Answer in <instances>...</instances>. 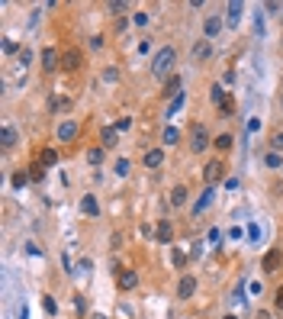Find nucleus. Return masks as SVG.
<instances>
[{
	"mask_svg": "<svg viewBox=\"0 0 283 319\" xmlns=\"http://www.w3.org/2000/svg\"><path fill=\"white\" fill-rule=\"evenodd\" d=\"M20 319H29V313H26V303H20Z\"/></svg>",
	"mask_w": 283,
	"mask_h": 319,
	"instance_id": "obj_44",
	"label": "nucleus"
},
{
	"mask_svg": "<svg viewBox=\"0 0 283 319\" xmlns=\"http://www.w3.org/2000/svg\"><path fill=\"white\" fill-rule=\"evenodd\" d=\"M26 184H29V171H16L13 174V187H16V190H23Z\"/></svg>",
	"mask_w": 283,
	"mask_h": 319,
	"instance_id": "obj_28",
	"label": "nucleus"
},
{
	"mask_svg": "<svg viewBox=\"0 0 283 319\" xmlns=\"http://www.w3.org/2000/svg\"><path fill=\"white\" fill-rule=\"evenodd\" d=\"M216 148H219V152H229L232 148V136L229 133H222V136H216V142H213Z\"/></svg>",
	"mask_w": 283,
	"mask_h": 319,
	"instance_id": "obj_26",
	"label": "nucleus"
},
{
	"mask_svg": "<svg viewBox=\"0 0 283 319\" xmlns=\"http://www.w3.org/2000/svg\"><path fill=\"white\" fill-rule=\"evenodd\" d=\"M209 55H213V42L209 39H196L193 42V62H206Z\"/></svg>",
	"mask_w": 283,
	"mask_h": 319,
	"instance_id": "obj_9",
	"label": "nucleus"
},
{
	"mask_svg": "<svg viewBox=\"0 0 283 319\" xmlns=\"http://www.w3.org/2000/svg\"><path fill=\"white\" fill-rule=\"evenodd\" d=\"M193 294H196V277H193V274H184L180 284H177V296H180V300H190Z\"/></svg>",
	"mask_w": 283,
	"mask_h": 319,
	"instance_id": "obj_7",
	"label": "nucleus"
},
{
	"mask_svg": "<svg viewBox=\"0 0 283 319\" xmlns=\"http://www.w3.org/2000/svg\"><path fill=\"white\" fill-rule=\"evenodd\" d=\"M71 107H74V103H71L68 97H62V93H58V97H52V100H48V110H52V113H68Z\"/></svg>",
	"mask_w": 283,
	"mask_h": 319,
	"instance_id": "obj_14",
	"label": "nucleus"
},
{
	"mask_svg": "<svg viewBox=\"0 0 283 319\" xmlns=\"http://www.w3.org/2000/svg\"><path fill=\"white\" fill-rule=\"evenodd\" d=\"M258 319H274V316H270L267 310H261V313H258Z\"/></svg>",
	"mask_w": 283,
	"mask_h": 319,
	"instance_id": "obj_45",
	"label": "nucleus"
},
{
	"mask_svg": "<svg viewBox=\"0 0 283 319\" xmlns=\"http://www.w3.org/2000/svg\"><path fill=\"white\" fill-rule=\"evenodd\" d=\"M138 284V274L135 271H119V287L123 290H132Z\"/></svg>",
	"mask_w": 283,
	"mask_h": 319,
	"instance_id": "obj_19",
	"label": "nucleus"
},
{
	"mask_svg": "<svg viewBox=\"0 0 283 319\" xmlns=\"http://www.w3.org/2000/svg\"><path fill=\"white\" fill-rule=\"evenodd\" d=\"M81 210H84L87 216H100V203H97V197H93V194H84V197H81Z\"/></svg>",
	"mask_w": 283,
	"mask_h": 319,
	"instance_id": "obj_12",
	"label": "nucleus"
},
{
	"mask_svg": "<svg viewBox=\"0 0 283 319\" xmlns=\"http://www.w3.org/2000/svg\"><path fill=\"white\" fill-rule=\"evenodd\" d=\"M116 78H119V71H116V68H107V71H103V81H109V84H113Z\"/></svg>",
	"mask_w": 283,
	"mask_h": 319,
	"instance_id": "obj_38",
	"label": "nucleus"
},
{
	"mask_svg": "<svg viewBox=\"0 0 283 319\" xmlns=\"http://www.w3.org/2000/svg\"><path fill=\"white\" fill-rule=\"evenodd\" d=\"M225 319H238V316H225Z\"/></svg>",
	"mask_w": 283,
	"mask_h": 319,
	"instance_id": "obj_48",
	"label": "nucleus"
},
{
	"mask_svg": "<svg viewBox=\"0 0 283 319\" xmlns=\"http://www.w3.org/2000/svg\"><path fill=\"white\" fill-rule=\"evenodd\" d=\"M219 113H222V116H232V113H235V103H232V100H225V103L219 107Z\"/></svg>",
	"mask_w": 283,
	"mask_h": 319,
	"instance_id": "obj_33",
	"label": "nucleus"
},
{
	"mask_svg": "<svg viewBox=\"0 0 283 319\" xmlns=\"http://www.w3.org/2000/svg\"><path fill=\"white\" fill-rule=\"evenodd\" d=\"M270 145H274V152H283V133H277L274 139H270Z\"/></svg>",
	"mask_w": 283,
	"mask_h": 319,
	"instance_id": "obj_36",
	"label": "nucleus"
},
{
	"mask_svg": "<svg viewBox=\"0 0 283 319\" xmlns=\"http://www.w3.org/2000/svg\"><path fill=\"white\" fill-rule=\"evenodd\" d=\"M42 174H45L42 171V164H32L29 168V181H42Z\"/></svg>",
	"mask_w": 283,
	"mask_h": 319,
	"instance_id": "obj_32",
	"label": "nucleus"
},
{
	"mask_svg": "<svg viewBox=\"0 0 283 319\" xmlns=\"http://www.w3.org/2000/svg\"><path fill=\"white\" fill-rule=\"evenodd\" d=\"M100 139H103V148H116L119 145V133H116V126H107V129H103V133H100Z\"/></svg>",
	"mask_w": 283,
	"mask_h": 319,
	"instance_id": "obj_15",
	"label": "nucleus"
},
{
	"mask_svg": "<svg viewBox=\"0 0 283 319\" xmlns=\"http://www.w3.org/2000/svg\"><path fill=\"white\" fill-rule=\"evenodd\" d=\"M174 65H177V52L171 46L158 48V55L152 58V74L154 78H171L174 74Z\"/></svg>",
	"mask_w": 283,
	"mask_h": 319,
	"instance_id": "obj_1",
	"label": "nucleus"
},
{
	"mask_svg": "<svg viewBox=\"0 0 283 319\" xmlns=\"http://www.w3.org/2000/svg\"><path fill=\"white\" fill-rule=\"evenodd\" d=\"M264 164H267V168H274V171H277V168H283V158H280V152H274V148H270L267 155H264Z\"/></svg>",
	"mask_w": 283,
	"mask_h": 319,
	"instance_id": "obj_24",
	"label": "nucleus"
},
{
	"mask_svg": "<svg viewBox=\"0 0 283 319\" xmlns=\"http://www.w3.org/2000/svg\"><path fill=\"white\" fill-rule=\"evenodd\" d=\"M42 68H45V71L62 68V55L55 52V48H45V52H42Z\"/></svg>",
	"mask_w": 283,
	"mask_h": 319,
	"instance_id": "obj_10",
	"label": "nucleus"
},
{
	"mask_svg": "<svg viewBox=\"0 0 283 319\" xmlns=\"http://www.w3.org/2000/svg\"><path fill=\"white\" fill-rule=\"evenodd\" d=\"M161 139H164V145H177V142H180V129H174V126H168Z\"/></svg>",
	"mask_w": 283,
	"mask_h": 319,
	"instance_id": "obj_25",
	"label": "nucleus"
},
{
	"mask_svg": "<svg viewBox=\"0 0 283 319\" xmlns=\"http://www.w3.org/2000/svg\"><path fill=\"white\" fill-rule=\"evenodd\" d=\"M209 145V133L203 123H193L190 126V152H203Z\"/></svg>",
	"mask_w": 283,
	"mask_h": 319,
	"instance_id": "obj_2",
	"label": "nucleus"
},
{
	"mask_svg": "<svg viewBox=\"0 0 283 319\" xmlns=\"http://www.w3.org/2000/svg\"><path fill=\"white\" fill-rule=\"evenodd\" d=\"M16 52V42H10V39H3V55H13Z\"/></svg>",
	"mask_w": 283,
	"mask_h": 319,
	"instance_id": "obj_41",
	"label": "nucleus"
},
{
	"mask_svg": "<svg viewBox=\"0 0 283 319\" xmlns=\"http://www.w3.org/2000/svg\"><path fill=\"white\" fill-rule=\"evenodd\" d=\"M0 142H3V148H13V145H16V129H13V126H3Z\"/></svg>",
	"mask_w": 283,
	"mask_h": 319,
	"instance_id": "obj_22",
	"label": "nucleus"
},
{
	"mask_svg": "<svg viewBox=\"0 0 283 319\" xmlns=\"http://www.w3.org/2000/svg\"><path fill=\"white\" fill-rule=\"evenodd\" d=\"M90 319H107V316H90Z\"/></svg>",
	"mask_w": 283,
	"mask_h": 319,
	"instance_id": "obj_46",
	"label": "nucleus"
},
{
	"mask_svg": "<svg viewBox=\"0 0 283 319\" xmlns=\"http://www.w3.org/2000/svg\"><path fill=\"white\" fill-rule=\"evenodd\" d=\"M74 136H77V123H71V119H68V123L58 126V139H62V142H71Z\"/></svg>",
	"mask_w": 283,
	"mask_h": 319,
	"instance_id": "obj_17",
	"label": "nucleus"
},
{
	"mask_svg": "<svg viewBox=\"0 0 283 319\" xmlns=\"http://www.w3.org/2000/svg\"><path fill=\"white\" fill-rule=\"evenodd\" d=\"M132 126V119L129 116H123V119H116V133H123V129H129Z\"/></svg>",
	"mask_w": 283,
	"mask_h": 319,
	"instance_id": "obj_37",
	"label": "nucleus"
},
{
	"mask_svg": "<svg viewBox=\"0 0 283 319\" xmlns=\"http://www.w3.org/2000/svg\"><path fill=\"white\" fill-rule=\"evenodd\" d=\"M222 26H225V20H222V16H209V20H206V26H203V39H209V42H213L216 36L222 32Z\"/></svg>",
	"mask_w": 283,
	"mask_h": 319,
	"instance_id": "obj_8",
	"label": "nucleus"
},
{
	"mask_svg": "<svg viewBox=\"0 0 283 319\" xmlns=\"http://www.w3.org/2000/svg\"><path fill=\"white\" fill-rule=\"evenodd\" d=\"M184 107V93L177 97V100H171V110H168V116H177V110Z\"/></svg>",
	"mask_w": 283,
	"mask_h": 319,
	"instance_id": "obj_31",
	"label": "nucleus"
},
{
	"mask_svg": "<svg viewBox=\"0 0 283 319\" xmlns=\"http://www.w3.org/2000/svg\"><path fill=\"white\" fill-rule=\"evenodd\" d=\"M42 310H45L48 313V316H55V313H58V303H55V296H42Z\"/></svg>",
	"mask_w": 283,
	"mask_h": 319,
	"instance_id": "obj_29",
	"label": "nucleus"
},
{
	"mask_svg": "<svg viewBox=\"0 0 283 319\" xmlns=\"http://www.w3.org/2000/svg\"><path fill=\"white\" fill-rule=\"evenodd\" d=\"M84 65V55L77 52V48H68V52H62V68L65 71H77Z\"/></svg>",
	"mask_w": 283,
	"mask_h": 319,
	"instance_id": "obj_3",
	"label": "nucleus"
},
{
	"mask_svg": "<svg viewBox=\"0 0 283 319\" xmlns=\"http://www.w3.org/2000/svg\"><path fill=\"white\" fill-rule=\"evenodd\" d=\"M222 168H225L222 161H206L203 164V181H206V187H213L216 181L222 178Z\"/></svg>",
	"mask_w": 283,
	"mask_h": 319,
	"instance_id": "obj_5",
	"label": "nucleus"
},
{
	"mask_svg": "<svg viewBox=\"0 0 283 319\" xmlns=\"http://www.w3.org/2000/svg\"><path fill=\"white\" fill-rule=\"evenodd\" d=\"M168 200H171V206H184V203H187V187H184V184H177L174 190H171Z\"/></svg>",
	"mask_w": 283,
	"mask_h": 319,
	"instance_id": "obj_18",
	"label": "nucleus"
},
{
	"mask_svg": "<svg viewBox=\"0 0 283 319\" xmlns=\"http://www.w3.org/2000/svg\"><path fill=\"white\" fill-rule=\"evenodd\" d=\"M274 306H277V310L283 313V287H280V290H277V294H274Z\"/></svg>",
	"mask_w": 283,
	"mask_h": 319,
	"instance_id": "obj_39",
	"label": "nucleus"
},
{
	"mask_svg": "<svg viewBox=\"0 0 283 319\" xmlns=\"http://www.w3.org/2000/svg\"><path fill=\"white\" fill-rule=\"evenodd\" d=\"M39 164H42V168H48V164H58V152H55V148H42Z\"/></svg>",
	"mask_w": 283,
	"mask_h": 319,
	"instance_id": "obj_21",
	"label": "nucleus"
},
{
	"mask_svg": "<svg viewBox=\"0 0 283 319\" xmlns=\"http://www.w3.org/2000/svg\"><path fill=\"white\" fill-rule=\"evenodd\" d=\"M87 164H93V168L103 164V148H90V152H87Z\"/></svg>",
	"mask_w": 283,
	"mask_h": 319,
	"instance_id": "obj_27",
	"label": "nucleus"
},
{
	"mask_svg": "<svg viewBox=\"0 0 283 319\" xmlns=\"http://www.w3.org/2000/svg\"><path fill=\"white\" fill-rule=\"evenodd\" d=\"M171 239H174V229H171L168 219H161V223H158V242H164V245H168Z\"/></svg>",
	"mask_w": 283,
	"mask_h": 319,
	"instance_id": "obj_20",
	"label": "nucleus"
},
{
	"mask_svg": "<svg viewBox=\"0 0 283 319\" xmlns=\"http://www.w3.org/2000/svg\"><path fill=\"white\" fill-rule=\"evenodd\" d=\"M248 239H251V242H258V239H261V229H258V223H251V226H248Z\"/></svg>",
	"mask_w": 283,
	"mask_h": 319,
	"instance_id": "obj_35",
	"label": "nucleus"
},
{
	"mask_svg": "<svg viewBox=\"0 0 283 319\" xmlns=\"http://www.w3.org/2000/svg\"><path fill=\"white\" fill-rule=\"evenodd\" d=\"M129 158H119V161H116V174H119V178H126V174H129Z\"/></svg>",
	"mask_w": 283,
	"mask_h": 319,
	"instance_id": "obj_30",
	"label": "nucleus"
},
{
	"mask_svg": "<svg viewBox=\"0 0 283 319\" xmlns=\"http://www.w3.org/2000/svg\"><path fill=\"white\" fill-rule=\"evenodd\" d=\"M132 20H135V26H148V13H135Z\"/></svg>",
	"mask_w": 283,
	"mask_h": 319,
	"instance_id": "obj_40",
	"label": "nucleus"
},
{
	"mask_svg": "<svg viewBox=\"0 0 283 319\" xmlns=\"http://www.w3.org/2000/svg\"><path fill=\"white\" fill-rule=\"evenodd\" d=\"M109 10H113V13H123L126 3H123V0H113V3H109Z\"/></svg>",
	"mask_w": 283,
	"mask_h": 319,
	"instance_id": "obj_42",
	"label": "nucleus"
},
{
	"mask_svg": "<svg viewBox=\"0 0 283 319\" xmlns=\"http://www.w3.org/2000/svg\"><path fill=\"white\" fill-rule=\"evenodd\" d=\"M32 62V52H29V48H20V65H23V68H26V65H29Z\"/></svg>",
	"mask_w": 283,
	"mask_h": 319,
	"instance_id": "obj_34",
	"label": "nucleus"
},
{
	"mask_svg": "<svg viewBox=\"0 0 283 319\" xmlns=\"http://www.w3.org/2000/svg\"><path fill=\"white\" fill-rule=\"evenodd\" d=\"M238 16H241V3H238V0H232L229 7H225V26H238Z\"/></svg>",
	"mask_w": 283,
	"mask_h": 319,
	"instance_id": "obj_13",
	"label": "nucleus"
},
{
	"mask_svg": "<svg viewBox=\"0 0 283 319\" xmlns=\"http://www.w3.org/2000/svg\"><path fill=\"white\" fill-rule=\"evenodd\" d=\"M280 110H283V97H280Z\"/></svg>",
	"mask_w": 283,
	"mask_h": 319,
	"instance_id": "obj_47",
	"label": "nucleus"
},
{
	"mask_svg": "<svg viewBox=\"0 0 283 319\" xmlns=\"http://www.w3.org/2000/svg\"><path fill=\"white\" fill-rule=\"evenodd\" d=\"M184 261H187V255H184V251H174V265L180 268V265H184Z\"/></svg>",
	"mask_w": 283,
	"mask_h": 319,
	"instance_id": "obj_43",
	"label": "nucleus"
},
{
	"mask_svg": "<svg viewBox=\"0 0 283 319\" xmlns=\"http://www.w3.org/2000/svg\"><path fill=\"white\" fill-rule=\"evenodd\" d=\"M180 87H184V81H180V74H171L168 81H164V91H161V97H171V100H177L180 97Z\"/></svg>",
	"mask_w": 283,
	"mask_h": 319,
	"instance_id": "obj_6",
	"label": "nucleus"
},
{
	"mask_svg": "<svg viewBox=\"0 0 283 319\" xmlns=\"http://www.w3.org/2000/svg\"><path fill=\"white\" fill-rule=\"evenodd\" d=\"M280 249H270L267 251V255H264V261H261V268H264V271H267V274H274L277 271V265H280Z\"/></svg>",
	"mask_w": 283,
	"mask_h": 319,
	"instance_id": "obj_11",
	"label": "nucleus"
},
{
	"mask_svg": "<svg viewBox=\"0 0 283 319\" xmlns=\"http://www.w3.org/2000/svg\"><path fill=\"white\" fill-rule=\"evenodd\" d=\"M213 197H216V190L213 187H206V190H203V194L196 197V203H193V216H203V210H209V206H213Z\"/></svg>",
	"mask_w": 283,
	"mask_h": 319,
	"instance_id": "obj_4",
	"label": "nucleus"
},
{
	"mask_svg": "<svg viewBox=\"0 0 283 319\" xmlns=\"http://www.w3.org/2000/svg\"><path fill=\"white\" fill-rule=\"evenodd\" d=\"M209 97H213V103H219V107L229 100V97H225V87H222V84H213V87H209Z\"/></svg>",
	"mask_w": 283,
	"mask_h": 319,
	"instance_id": "obj_23",
	"label": "nucleus"
},
{
	"mask_svg": "<svg viewBox=\"0 0 283 319\" xmlns=\"http://www.w3.org/2000/svg\"><path fill=\"white\" fill-rule=\"evenodd\" d=\"M161 164H164V152H161V148L145 152V168H161Z\"/></svg>",
	"mask_w": 283,
	"mask_h": 319,
	"instance_id": "obj_16",
	"label": "nucleus"
}]
</instances>
